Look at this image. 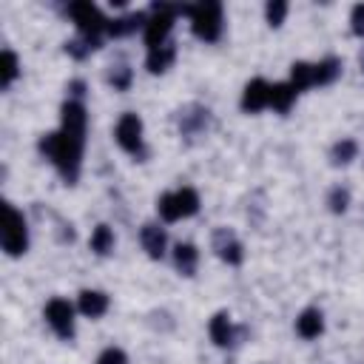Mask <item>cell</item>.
Returning <instances> with one entry per match:
<instances>
[{
  "label": "cell",
  "mask_w": 364,
  "mask_h": 364,
  "mask_svg": "<svg viewBox=\"0 0 364 364\" xmlns=\"http://www.w3.org/2000/svg\"><path fill=\"white\" fill-rule=\"evenodd\" d=\"M46 321L51 324V330L60 338H71L74 336V307L65 299H51L46 304Z\"/></svg>",
  "instance_id": "ba28073f"
},
{
  "label": "cell",
  "mask_w": 364,
  "mask_h": 364,
  "mask_svg": "<svg viewBox=\"0 0 364 364\" xmlns=\"http://www.w3.org/2000/svg\"><path fill=\"white\" fill-rule=\"evenodd\" d=\"M358 63H361V71H364V48H361V54H358Z\"/></svg>",
  "instance_id": "1f68e13d"
},
{
  "label": "cell",
  "mask_w": 364,
  "mask_h": 364,
  "mask_svg": "<svg viewBox=\"0 0 364 364\" xmlns=\"http://www.w3.org/2000/svg\"><path fill=\"white\" fill-rule=\"evenodd\" d=\"M17 71H20V65H17V54L6 48V51H3V63H0V85L9 88V85L14 82V77H17Z\"/></svg>",
  "instance_id": "603a6c76"
},
{
  "label": "cell",
  "mask_w": 364,
  "mask_h": 364,
  "mask_svg": "<svg viewBox=\"0 0 364 364\" xmlns=\"http://www.w3.org/2000/svg\"><path fill=\"white\" fill-rule=\"evenodd\" d=\"M350 23H353V34L364 37V3L353 6V14H350Z\"/></svg>",
  "instance_id": "f546056e"
},
{
  "label": "cell",
  "mask_w": 364,
  "mask_h": 364,
  "mask_svg": "<svg viewBox=\"0 0 364 364\" xmlns=\"http://www.w3.org/2000/svg\"><path fill=\"white\" fill-rule=\"evenodd\" d=\"M173 262H176V270H179L182 276H193V273H196L199 253H196V247H193V245L179 242V245L173 247Z\"/></svg>",
  "instance_id": "9a60e30c"
},
{
  "label": "cell",
  "mask_w": 364,
  "mask_h": 364,
  "mask_svg": "<svg viewBox=\"0 0 364 364\" xmlns=\"http://www.w3.org/2000/svg\"><path fill=\"white\" fill-rule=\"evenodd\" d=\"M173 57H176L173 43H162V46H156V48H148V60H145V65H148L151 74H162V71L171 68Z\"/></svg>",
  "instance_id": "7c38bea8"
},
{
  "label": "cell",
  "mask_w": 364,
  "mask_h": 364,
  "mask_svg": "<svg viewBox=\"0 0 364 364\" xmlns=\"http://www.w3.org/2000/svg\"><path fill=\"white\" fill-rule=\"evenodd\" d=\"M111 247H114V230L108 225H97L91 233V250L105 256V253H111Z\"/></svg>",
  "instance_id": "7402d4cb"
},
{
  "label": "cell",
  "mask_w": 364,
  "mask_h": 364,
  "mask_svg": "<svg viewBox=\"0 0 364 364\" xmlns=\"http://www.w3.org/2000/svg\"><path fill=\"white\" fill-rule=\"evenodd\" d=\"M156 210L165 222H179V219H188L199 210V196L193 188H176V191L159 196Z\"/></svg>",
  "instance_id": "277c9868"
},
{
  "label": "cell",
  "mask_w": 364,
  "mask_h": 364,
  "mask_svg": "<svg viewBox=\"0 0 364 364\" xmlns=\"http://www.w3.org/2000/svg\"><path fill=\"white\" fill-rule=\"evenodd\" d=\"M105 310H108V296H105V293H100V290H82V293H80V313L97 318V316H102Z\"/></svg>",
  "instance_id": "2e32d148"
},
{
  "label": "cell",
  "mask_w": 364,
  "mask_h": 364,
  "mask_svg": "<svg viewBox=\"0 0 364 364\" xmlns=\"http://www.w3.org/2000/svg\"><path fill=\"white\" fill-rule=\"evenodd\" d=\"M296 88L290 85V82H276V85H270V105L279 111V114H287L290 111V105H293V100H296Z\"/></svg>",
  "instance_id": "ac0fdd59"
},
{
  "label": "cell",
  "mask_w": 364,
  "mask_h": 364,
  "mask_svg": "<svg viewBox=\"0 0 364 364\" xmlns=\"http://www.w3.org/2000/svg\"><path fill=\"white\" fill-rule=\"evenodd\" d=\"M68 14H71V20L77 23V28H80L82 37L100 40V34L108 31V20H105V17L100 14V9H97L94 3H88V0L71 3V6H68Z\"/></svg>",
  "instance_id": "5b68a950"
},
{
  "label": "cell",
  "mask_w": 364,
  "mask_h": 364,
  "mask_svg": "<svg viewBox=\"0 0 364 364\" xmlns=\"http://www.w3.org/2000/svg\"><path fill=\"white\" fill-rule=\"evenodd\" d=\"M82 145L85 136H74L68 131H57V134H46L40 139V151L57 165V171L63 173V179L71 185L80 176V159H82Z\"/></svg>",
  "instance_id": "6da1fadb"
},
{
  "label": "cell",
  "mask_w": 364,
  "mask_h": 364,
  "mask_svg": "<svg viewBox=\"0 0 364 364\" xmlns=\"http://www.w3.org/2000/svg\"><path fill=\"white\" fill-rule=\"evenodd\" d=\"M117 142L122 151L134 154V156H145V145H142V119L136 114H122L117 122Z\"/></svg>",
  "instance_id": "52a82bcc"
},
{
  "label": "cell",
  "mask_w": 364,
  "mask_h": 364,
  "mask_svg": "<svg viewBox=\"0 0 364 364\" xmlns=\"http://www.w3.org/2000/svg\"><path fill=\"white\" fill-rule=\"evenodd\" d=\"M264 14H267V23L276 28V26H282V20L287 14V3L284 0H270L267 9H264Z\"/></svg>",
  "instance_id": "4316f807"
},
{
  "label": "cell",
  "mask_w": 364,
  "mask_h": 364,
  "mask_svg": "<svg viewBox=\"0 0 364 364\" xmlns=\"http://www.w3.org/2000/svg\"><path fill=\"white\" fill-rule=\"evenodd\" d=\"M296 330H299L301 338H316V336H321V330H324L321 313H318L316 307H307V310L296 318Z\"/></svg>",
  "instance_id": "4fadbf2b"
},
{
  "label": "cell",
  "mask_w": 364,
  "mask_h": 364,
  "mask_svg": "<svg viewBox=\"0 0 364 364\" xmlns=\"http://www.w3.org/2000/svg\"><path fill=\"white\" fill-rule=\"evenodd\" d=\"M355 151H358V145L353 139H341V142L333 145V162L336 165H347L350 159H355Z\"/></svg>",
  "instance_id": "d4e9b609"
},
{
  "label": "cell",
  "mask_w": 364,
  "mask_h": 364,
  "mask_svg": "<svg viewBox=\"0 0 364 364\" xmlns=\"http://www.w3.org/2000/svg\"><path fill=\"white\" fill-rule=\"evenodd\" d=\"M94 48H100V40H91V37H80V40H68V43H65V51H68L71 57H77V60L88 57Z\"/></svg>",
  "instance_id": "cb8c5ba5"
},
{
  "label": "cell",
  "mask_w": 364,
  "mask_h": 364,
  "mask_svg": "<svg viewBox=\"0 0 364 364\" xmlns=\"http://www.w3.org/2000/svg\"><path fill=\"white\" fill-rule=\"evenodd\" d=\"M290 85H293L296 91H304V88L316 85V80H313V65H310V63H293V68H290Z\"/></svg>",
  "instance_id": "44dd1931"
},
{
  "label": "cell",
  "mask_w": 364,
  "mask_h": 364,
  "mask_svg": "<svg viewBox=\"0 0 364 364\" xmlns=\"http://www.w3.org/2000/svg\"><path fill=\"white\" fill-rule=\"evenodd\" d=\"M97 364H128V358H125V353H122V350L108 347V350H102V353H100Z\"/></svg>",
  "instance_id": "f1b7e54d"
},
{
  "label": "cell",
  "mask_w": 364,
  "mask_h": 364,
  "mask_svg": "<svg viewBox=\"0 0 364 364\" xmlns=\"http://www.w3.org/2000/svg\"><path fill=\"white\" fill-rule=\"evenodd\" d=\"M208 125V111L205 108H188L182 117H179V128H182V134H196V131H202Z\"/></svg>",
  "instance_id": "ffe728a7"
},
{
  "label": "cell",
  "mask_w": 364,
  "mask_h": 364,
  "mask_svg": "<svg viewBox=\"0 0 364 364\" xmlns=\"http://www.w3.org/2000/svg\"><path fill=\"white\" fill-rule=\"evenodd\" d=\"M188 17H191V28L199 40H205V43L219 40V34H222V6L219 3L208 0V3L188 6Z\"/></svg>",
  "instance_id": "3957f363"
},
{
  "label": "cell",
  "mask_w": 364,
  "mask_h": 364,
  "mask_svg": "<svg viewBox=\"0 0 364 364\" xmlns=\"http://www.w3.org/2000/svg\"><path fill=\"white\" fill-rule=\"evenodd\" d=\"M3 216H6V225H3V250L9 256L26 253V247H28V230H26L23 213H17L11 205H6L3 208Z\"/></svg>",
  "instance_id": "8992f818"
},
{
  "label": "cell",
  "mask_w": 364,
  "mask_h": 364,
  "mask_svg": "<svg viewBox=\"0 0 364 364\" xmlns=\"http://www.w3.org/2000/svg\"><path fill=\"white\" fill-rule=\"evenodd\" d=\"M213 250H216L219 259L228 262V264H239V262L245 259L239 239H236L233 230H228V228H219V230L213 233Z\"/></svg>",
  "instance_id": "9c48e42d"
},
{
  "label": "cell",
  "mask_w": 364,
  "mask_h": 364,
  "mask_svg": "<svg viewBox=\"0 0 364 364\" xmlns=\"http://www.w3.org/2000/svg\"><path fill=\"white\" fill-rule=\"evenodd\" d=\"M148 17L142 11H134V14H125V17H117V20H108V34L111 37H125V34H134L139 26H145Z\"/></svg>",
  "instance_id": "5bb4252c"
},
{
  "label": "cell",
  "mask_w": 364,
  "mask_h": 364,
  "mask_svg": "<svg viewBox=\"0 0 364 364\" xmlns=\"http://www.w3.org/2000/svg\"><path fill=\"white\" fill-rule=\"evenodd\" d=\"M338 74H341V63H338L336 57H327V60H321V63L313 65V80H316V85H330Z\"/></svg>",
  "instance_id": "d6986e66"
},
{
  "label": "cell",
  "mask_w": 364,
  "mask_h": 364,
  "mask_svg": "<svg viewBox=\"0 0 364 364\" xmlns=\"http://www.w3.org/2000/svg\"><path fill=\"white\" fill-rule=\"evenodd\" d=\"M139 239H142V247H145V253L151 256V259H162L165 256V230L159 228V225H142V230H139Z\"/></svg>",
  "instance_id": "8fae6325"
},
{
  "label": "cell",
  "mask_w": 364,
  "mask_h": 364,
  "mask_svg": "<svg viewBox=\"0 0 364 364\" xmlns=\"http://www.w3.org/2000/svg\"><path fill=\"white\" fill-rule=\"evenodd\" d=\"M210 338L219 347H230L233 344V324H230V316L228 313H216L210 318Z\"/></svg>",
  "instance_id": "e0dca14e"
},
{
  "label": "cell",
  "mask_w": 364,
  "mask_h": 364,
  "mask_svg": "<svg viewBox=\"0 0 364 364\" xmlns=\"http://www.w3.org/2000/svg\"><path fill=\"white\" fill-rule=\"evenodd\" d=\"M264 105H270V85L264 80H250L245 85V94H242V108L250 111V114H256Z\"/></svg>",
  "instance_id": "30bf717a"
},
{
  "label": "cell",
  "mask_w": 364,
  "mask_h": 364,
  "mask_svg": "<svg viewBox=\"0 0 364 364\" xmlns=\"http://www.w3.org/2000/svg\"><path fill=\"white\" fill-rule=\"evenodd\" d=\"M68 91H71V97H74V100L80 102V97L85 94V82H82V80H74V82L68 85Z\"/></svg>",
  "instance_id": "4dcf8cb0"
},
{
  "label": "cell",
  "mask_w": 364,
  "mask_h": 364,
  "mask_svg": "<svg viewBox=\"0 0 364 364\" xmlns=\"http://www.w3.org/2000/svg\"><path fill=\"white\" fill-rule=\"evenodd\" d=\"M330 208L336 210V213H341V210H347V205H350V193H347V188H333L330 191Z\"/></svg>",
  "instance_id": "83f0119b"
},
{
  "label": "cell",
  "mask_w": 364,
  "mask_h": 364,
  "mask_svg": "<svg viewBox=\"0 0 364 364\" xmlns=\"http://www.w3.org/2000/svg\"><path fill=\"white\" fill-rule=\"evenodd\" d=\"M176 14H188V6H171V3H154L151 6V17L145 23V43L148 48H156L162 43H168L171 26Z\"/></svg>",
  "instance_id": "7a4b0ae2"
},
{
  "label": "cell",
  "mask_w": 364,
  "mask_h": 364,
  "mask_svg": "<svg viewBox=\"0 0 364 364\" xmlns=\"http://www.w3.org/2000/svg\"><path fill=\"white\" fill-rule=\"evenodd\" d=\"M108 82H111L117 91H125V88L131 85V68H128V65H114V68L108 71Z\"/></svg>",
  "instance_id": "484cf974"
}]
</instances>
